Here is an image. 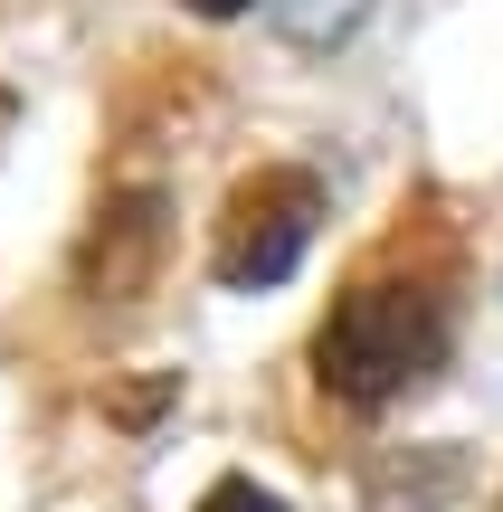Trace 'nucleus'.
Returning <instances> with one entry per match:
<instances>
[{"instance_id":"7ed1b4c3","label":"nucleus","mask_w":503,"mask_h":512,"mask_svg":"<svg viewBox=\"0 0 503 512\" xmlns=\"http://www.w3.org/2000/svg\"><path fill=\"white\" fill-rule=\"evenodd\" d=\"M152 247H162V209H152V200L105 209V228H95V247H86V285L95 294H133L143 266H152Z\"/></svg>"},{"instance_id":"f03ea898","label":"nucleus","mask_w":503,"mask_h":512,"mask_svg":"<svg viewBox=\"0 0 503 512\" xmlns=\"http://www.w3.org/2000/svg\"><path fill=\"white\" fill-rule=\"evenodd\" d=\"M314 228H323L314 171H247V181L228 190V209H219L209 275H219V285H238V294L285 285V275L304 266V247H314Z\"/></svg>"},{"instance_id":"39448f33","label":"nucleus","mask_w":503,"mask_h":512,"mask_svg":"<svg viewBox=\"0 0 503 512\" xmlns=\"http://www.w3.org/2000/svg\"><path fill=\"white\" fill-rule=\"evenodd\" d=\"M200 512H285V503L266 494V484H247V475H228V484H209V494H200Z\"/></svg>"},{"instance_id":"423d86ee","label":"nucleus","mask_w":503,"mask_h":512,"mask_svg":"<svg viewBox=\"0 0 503 512\" xmlns=\"http://www.w3.org/2000/svg\"><path fill=\"white\" fill-rule=\"evenodd\" d=\"M190 10H200V19H238L247 0H190Z\"/></svg>"},{"instance_id":"f257e3e1","label":"nucleus","mask_w":503,"mask_h":512,"mask_svg":"<svg viewBox=\"0 0 503 512\" xmlns=\"http://www.w3.org/2000/svg\"><path fill=\"white\" fill-rule=\"evenodd\" d=\"M447 342H456V313H447L437 285H418V275H361L333 304L314 361H323V389H333V399L390 408L399 389H418L447 361Z\"/></svg>"},{"instance_id":"0eeeda50","label":"nucleus","mask_w":503,"mask_h":512,"mask_svg":"<svg viewBox=\"0 0 503 512\" xmlns=\"http://www.w3.org/2000/svg\"><path fill=\"white\" fill-rule=\"evenodd\" d=\"M494 512H503V503H494Z\"/></svg>"},{"instance_id":"20e7f679","label":"nucleus","mask_w":503,"mask_h":512,"mask_svg":"<svg viewBox=\"0 0 503 512\" xmlns=\"http://www.w3.org/2000/svg\"><path fill=\"white\" fill-rule=\"evenodd\" d=\"M361 10H371V0H276V29L295 38V48H342V38L361 29Z\"/></svg>"}]
</instances>
